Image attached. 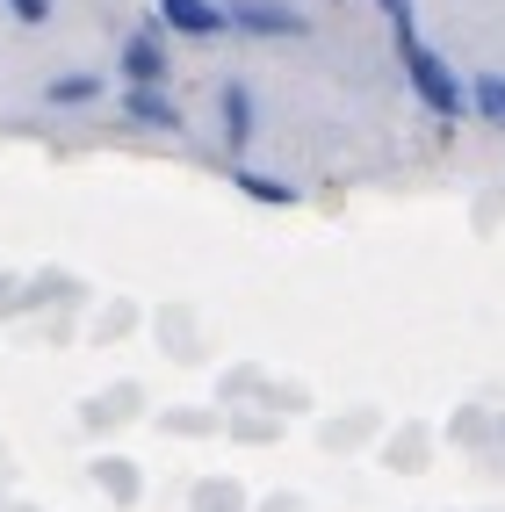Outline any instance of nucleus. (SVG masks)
Instances as JSON below:
<instances>
[{
	"label": "nucleus",
	"instance_id": "1",
	"mask_svg": "<svg viewBox=\"0 0 505 512\" xmlns=\"http://www.w3.org/2000/svg\"><path fill=\"white\" fill-rule=\"evenodd\" d=\"M397 51H404V73H412V87H419V101H426L433 116H462V109H469V94L455 87L448 65L419 44V29H397Z\"/></svg>",
	"mask_w": 505,
	"mask_h": 512
},
{
	"label": "nucleus",
	"instance_id": "2",
	"mask_svg": "<svg viewBox=\"0 0 505 512\" xmlns=\"http://www.w3.org/2000/svg\"><path fill=\"white\" fill-rule=\"evenodd\" d=\"M239 29H253V37H303V15L282 8V0H231L224 8Z\"/></svg>",
	"mask_w": 505,
	"mask_h": 512
},
{
	"label": "nucleus",
	"instance_id": "3",
	"mask_svg": "<svg viewBox=\"0 0 505 512\" xmlns=\"http://www.w3.org/2000/svg\"><path fill=\"white\" fill-rule=\"evenodd\" d=\"M159 22L181 29V37H217V29H231V15L217 0H159Z\"/></svg>",
	"mask_w": 505,
	"mask_h": 512
},
{
	"label": "nucleus",
	"instance_id": "4",
	"mask_svg": "<svg viewBox=\"0 0 505 512\" xmlns=\"http://www.w3.org/2000/svg\"><path fill=\"white\" fill-rule=\"evenodd\" d=\"M123 73H130V87H159V73H166V44H159V29H138V37L123 44Z\"/></svg>",
	"mask_w": 505,
	"mask_h": 512
},
{
	"label": "nucleus",
	"instance_id": "5",
	"mask_svg": "<svg viewBox=\"0 0 505 512\" xmlns=\"http://www.w3.org/2000/svg\"><path fill=\"white\" fill-rule=\"evenodd\" d=\"M123 109L138 116V123H152V130H181V109H174V101H166L159 87H130V101H123Z\"/></svg>",
	"mask_w": 505,
	"mask_h": 512
},
{
	"label": "nucleus",
	"instance_id": "6",
	"mask_svg": "<svg viewBox=\"0 0 505 512\" xmlns=\"http://www.w3.org/2000/svg\"><path fill=\"white\" fill-rule=\"evenodd\" d=\"M224 138H231V145L253 138V94H246V87H224Z\"/></svg>",
	"mask_w": 505,
	"mask_h": 512
},
{
	"label": "nucleus",
	"instance_id": "7",
	"mask_svg": "<svg viewBox=\"0 0 505 512\" xmlns=\"http://www.w3.org/2000/svg\"><path fill=\"white\" fill-rule=\"evenodd\" d=\"M469 109H484L491 123H505V80H498V73H484L477 87H469Z\"/></svg>",
	"mask_w": 505,
	"mask_h": 512
},
{
	"label": "nucleus",
	"instance_id": "8",
	"mask_svg": "<svg viewBox=\"0 0 505 512\" xmlns=\"http://www.w3.org/2000/svg\"><path fill=\"white\" fill-rule=\"evenodd\" d=\"M231 181H239L253 202H296V188L289 181H267V174H246V166H239V174H231Z\"/></svg>",
	"mask_w": 505,
	"mask_h": 512
},
{
	"label": "nucleus",
	"instance_id": "9",
	"mask_svg": "<svg viewBox=\"0 0 505 512\" xmlns=\"http://www.w3.org/2000/svg\"><path fill=\"white\" fill-rule=\"evenodd\" d=\"M94 94H101L94 73H65V80H51V101H94Z\"/></svg>",
	"mask_w": 505,
	"mask_h": 512
},
{
	"label": "nucleus",
	"instance_id": "10",
	"mask_svg": "<svg viewBox=\"0 0 505 512\" xmlns=\"http://www.w3.org/2000/svg\"><path fill=\"white\" fill-rule=\"evenodd\" d=\"M8 8H15L22 22H51V0H8Z\"/></svg>",
	"mask_w": 505,
	"mask_h": 512
},
{
	"label": "nucleus",
	"instance_id": "11",
	"mask_svg": "<svg viewBox=\"0 0 505 512\" xmlns=\"http://www.w3.org/2000/svg\"><path fill=\"white\" fill-rule=\"evenodd\" d=\"M383 15H390V29H412V0H383Z\"/></svg>",
	"mask_w": 505,
	"mask_h": 512
}]
</instances>
